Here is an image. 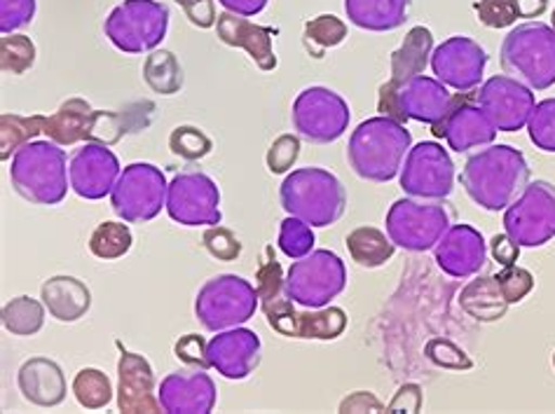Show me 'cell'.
<instances>
[{
	"instance_id": "6da1fadb",
	"label": "cell",
	"mask_w": 555,
	"mask_h": 414,
	"mask_svg": "<svg viewBox=\"0 0 555 414\" xmlns=\"http://www.w3.org/2000/svg\"><path fill=\"white\" fill-rule=\"evenodd\" d=\"M460 181L480 209L502 211L514 204L530 183L528 159L511 145H492L466 159Z\"/></svg>"
},
{
	"instance_id": "7a4b0ae2",
	"label": "cell",
	"mask_w": 555,
	"mask_h": 414,
	"mask_svg": "<svg viewBox=\"0 0 555 414\" xmlns=\"http://www.w3.org/2000/svg\"><path fill=\"white\" fill-rule=\"evenodd\" d=\"M411 143V131L391 117L379 115L357 127L349 139L347 159L361 179L385 183L399 173Z\"/></svg>"
},
{
	"instance_id": "3957f363",
	"label": "cell",
	"mask_w": 555,
	"mask_h": 414,
	"mask_svg": "<svg viewBox=\"0 0 555 414\" xmlns=\"http://www.w3.org/2000/svg\"><path fill=\"white\" fill-rule=\"evenodd\" d=\"M506 76L530 90H548L555 85V28L544 22H525L511 31L500 50Z\"/></svg>"
},
{
	"instance_id": "277c9868",
	"label": "cell",
	"mask_w": 555,
	"mask_h": 414,
	"mask_svg": "<svg viewBox=\"0 0 555 414\" xmlns=\"http://www.w3.org/2000/svg\"><path fill=\"white\" fill-rule=\"evenodd\" d=\"M282 202L291 216H300L314 228H326L343 218L347 195L333 173L310 167L288 176L282 185Z\"/></svg>"
},
{
	"instance_id": "5b68a950",
	"label": "cell",
	"mask_w": 555,
	"mask_h": 414,
	"mask_svg": "<svg viewBox=\"0 0 555 414\" xmlns=\"http://www.w3.org/2000/svg\"><path fill=\"white\" fill-rule=\"evenodd\" d=\"M452 96L448 87L427 76H415L403 82H385L377 90V111L397 122H427L436 125L450 111Z\"/></svg>"
},
{
	"instance_id": "8992f818",
	"label": "cell",
	"mask_w": 555,
	"mask_h": 414,
	"mask_svg": "<svg viewBox=\"0 0 555 414\" xmlns=\"http://www.w3.org/2000/svg\"><path fill=\"white\" fill-rule=\"evenodd\" d=\"M452 223H455V209L448 202L420 204L399 199L387 214L389 240L405 250H429L443 240Z\"/></svg>"
},
{
	"instance_id": "52a82bcc",
	"label": "cell",
	"mask_w": 555,
	"mask_h": 414,
	"mask_svg": "<svg viewBox=\"0 0 555 414\" xmlns=\"http://www.w3.org/2000/svg\"><path fill=\"white\" fill-rule=\"evenodd\" d=\"M169 10L157 0H125L104 24V31L115 48L139 54L153 50L165 38Z\"/></svg>"
},
{
	"instance_id": "ba28073f",
	"label": "cell",
	"mask_w": 555,
	"mask_h": 414,
	"mask_svg": "<svg viewBox=\"0 0 555 414\" xmlns=\"http://www.w3.org/2000/svg\"><path fill=\"white\" fill-rule=\"evenodd\" d=\"M506 234L520 248H539L555 240V185L532 181L504 216Z\"/></svg>"
},
{
	"instance_id": "9c48e42d",
	"label": "cell",
	"mask_w": 555,
	"mask_h": 414,
	"mask_svg": "<svg viewBox=\"0 0 555 414\" xmlns=\"http://www.w3.org/2000/svg\"><path fill=\"white\" fill-rule=\"evenodd\" d=\"M345 284L347 274L340 256H335L333 250H317L291 268L286 293L298 305L321 309L345 290Z\"/></svg>"
},
{
	"instance_id": "30bf717a",
	"label": "cell",
	"mask_w": 555,
	"mask_h": 414,
	"mask_svg": "<svg viewBox=\"0 0 555 414\" xmlns=\"http://www.w3.org/2000/svg\"><path fill=\"white\" fill-rule=\"evenodd\" d=\"M347 101L328 87H308L294 103V125L302 139L312 143L338 141L349 125Z\"/></svg>"
},
{
	"instance_id": "8fae6325",
	"label": "cell",
	"mask_w": 555,
	"mask_h": 414,
	"mask_svg": "<svg viewBox=\"0 0 555 414\" xmlns=\"http://www.w3.org/2000/svg\"><path fill=\"white\" fill-rule=\"evenodd\" d=\"M401 187L413 197L443 199L455 190V165L443 145L425 141L415 145L405 159V169L401 173Z\"/></svg>"
},
{
	"instance_id": "7c38bea8",
	"label": "cell",
	"mask_w": 555,
	"mask_h": 414,
	"mask_svg": "<svg viewBox=\"0 0 555 414\" xmlns=\"http://www.w3.org/2000/svg\"><path fill=\"white\" fill-rule=\"evenodd\" d=\"M476 103L494 129L514 134L528 125L534 111V94L528 85L511 76H494L476 92Z\"/></svg>"
},
{
	"instance_id": "4fadbf2b",
	"label": "cell",
	"mask_w": 555,
	"mask_h": 414,
	"mask_svg": "<svg viewBox=\"0 0 555 414\" xmlns=\"http://www.w3.org/2000/svg\"><path fill=\"white\" fill-rule=\"evenodd\" d=\"M488 66V52L469 36H452L431 54L436 80L460 94L476 92Z\"/></svg>"
},
{
	"instance_id": "5bb4252c",
	"label": "cell",
	"mask_w": 555,
	"mask_h": 414,
	"mask_svg": "<svg viewBox=\"0 0 555 414\" xmlns=\"http://www.w3.org/2000/svg\"><path fill=\"white\" fill-rule=\"evenodd\" d=\"M262 312L268 316L270 328L286 337L335 339L347 328V314L340 307L319 309V312H296L291 300H284L282 295L262 302Z\"/></svg>"
},
{
	"instance_id": "9a60e30c",
	"label": "cell",
	"mask_w": 555,
	"mask_h": 414,
	"mask_svg": "<svg viewBox=\"0 0 555 414\" xmlns=\"http://www.w3.org/2000/svg\"><path fill=\"white\" fill-rule=\"evenodd\" d=\"M474 101L476 92L455 94L450 111L434 125V137L446 139L457 153H469L478 145H488L496 137L494 125Z\"/></svg>"
},
{
	"instance_id": "2e32d148",
	"label": "cell",
	"mask_w": 555,
	"mask_h": 414,
	"mask_svg": "<svg viewBox=\"0 0 555 414\" xmlns=\"http://www.w3.org/2000/svg\"><path fill=\"white\" fill-rule=\"evenodd\" d=\"M436 262L446 274L455 279L474 276L488 264V250L483 234L472 225L450 228L436 248Z\"/></svg>"
},
{
	"instance_id": "e0dca14e",
	"label": "cell",
	"mask_w": 555,
	"mask_h": 414,
	"mask_svg": "<svg viewBox=\"0 0 555 414\" xmlns=\"http://www.w3.org/2000/svg\"><path fill=\"white\" fill-rule=\"evenodd\" d=\"M216 34L221 42L230 48H242L254 59L260 70H274L276 68V54L272 48L274 36L280 34V28L258 26L254 22L244 20L242 14L223 12L216 20Z\"/></svg>"
},
{
	"instance_id": "ac0fdd59",
	"label": "cell",
	"mask_w": 555,
	"mask_h": 414,
	"mask_svg": "<svg viewBox=\"0 0 555 414\" xmlns=\"http://www.w3.org/2000/svg\"><path fill=\"white\" fill-rule=\"evenodd\" d=\"M122 349V342H118ZM120 375V389H118V407L120 412H159L163 405L157 403L153 393L155 389V375L151 363L139 353H131L122 349V357L118 363Z\"/></svg>"
},
{
	"instance_id": "d6986e66",
	"label": "cell",
	"mask_w": 555,
	"mask_h": 414,
	"mask_svg": "<svg viewBox=\"0 0 555 414\" xmlns=\"http://www.w3.org/2000/svg\"><path fill=\"white\" fill-rule=\"evenodd\" d=\"M20 391L24 401L40 405V407H54L66 398V384L62 367L48 359H31L20 367Z\"/></svg>"
},
{
	"instance_id": "ffe728a7",
	"label": "cell",
	"mask_w": 555,
	"mask_h": 414,
	"mask_svg": "<svg viewBox=\"0 0 555 414\" xmlns=\"http://www.w3.org/2000/svg\"><path fill=\"white\" fill-rule=\"evenodd\" d=\"M96 113L85 99H68L54 115H46V134L60 145H73L85 139L94 141Z\"/></svg>"
},
{
	"instance_id": "44dd1931",
	"label": "cell",
	"mask_w": 555,
	"mask_h": 414,
	"mask_svg": "<svg viewBox=\"0 0 555 414\" xmlns=\"http://www.w3.org/2000/svg\"><path fill=\"white\" fill-rule=\"evenodd\" d=\"M413 0H345L349 22L363 31H397L411 14Z\"/></svg>"
},
{
	"instance_id": "7402d4cb",
	"label": "cell",
	"mask_w": 555,
	"mask_h": 414,
	"mask_svg": "<svg viewBox=\"0 0 555 414\" xmlns=\"http://www.w3.org/2000/svg\"><path fill=\"white\" fill-rule=\"evenodd\" d=\"M434 54V34L427 26H415L408 31L403 46L391 52V78L393 82H403L408 78L422 76L429 66V56Z\"/></svg>"
},
{
	"instance_id": "603a6c76",
	"label": "cell",
	"mask_w": 555,
	"mask_h": 414,
	"mask_svg": "<svg viewBox=\"0 0 555 414\" xmlns=\"http://www.w3.org/2000/svg\"><path fill=\"white\" fill-rule=\"evenodd\" d=\"M460 302L464 307V312L472 314L480 323L500 321L508 309L506 295L500 286V281L494 276H480L472 281V284L462 290Z\"/></svg>"
},
{
	"instance_id": "cb8c5ba5",
	"label": "cell",
	"mask_w": 555,
	"mask_h": 414,
	"mask_svg": "<svg viewBox=\"0 0 555 414\" xmlns=\"http://www.w3.org/2000/svg\"><path fill=\"white\" fill-rule=\"evenodd\" d=\"M345 244L352 260L359 264V268H366V270L383 268L387 260H391L393 250H397V244H393L383 230L371 228V225H361L349 232L345 236Z\"/></svg>"
},
{
	"instance_id": "d4e9b609",
	"label": "cell",
	"mask_w": 555,
	"mask_h": 414,
	"mask_svg": "<svg viewBox=\"0 0 555 414\" xmlns=\"http://www.w3.org/2000/svg\"><path fill=\"white\" fill-rule=\"evenodd\" d=\"M143 80L149 82L153 92L171 96L177 94L183 87V68L179 59L169 50H157L153 52L143 64Z\"/></svg>"
},
{
	"instance_id": "484cf974",
	"label": "cell",
	"mask_w": 555,
	"mask_h": 414,
	"mask_svg": "<svg viewBox=\"0 0 555 414\" xmlns=\"http://www.w3.org/2000/svg\"><path fill=\"white\" fill-rule=\"evenodd\" d=\"M347 38V26L335 14H321V17L305 22L302 46L312 59H324L328 50L343 46Z\"/></svg>"
},
{
	"instance_id": "4316f807",
	"label": "cell",
	"mask_w": 555,
	"mask_h": 414,
	"mask_svg": "<svg viewBox=\"0 0 555 414\" xmlns=\"http://www.w3.org/2000/svg\"><path fill=\"white\" fill-rule=\"evenodd\" d=\"M131 244H134V236L127 225L106 220V223L96 225L90 236V254L101 260H118L129 254Z\"/></svg>"
},
{
	"instance_id": "83f0119b",
	"label": "cell",
	"mask_w": 555,
	"mask_h": 414,
	"mask_svg": "<svg viewBox=\"0 0 555 414\" xmlns=\"http://www.w3.org/2000/svg\"><path fill=\"white\" fill-rule=\"evenodd\" d=\"M0 125H3V159H8L12 151H17L20 145H26L28 141L46 131V115L3 113Z\"/></svg>"
},
{
	"instance_id": "f1b7e54d",
	"label": "cell",
	"mask_w": 555,
	"mask_h": 414,
	"mask_svg": "<svg viewBox=\"0 0 555 414\" xmlns=\"http://www.w3.org/2000/svg\"><path fill=\"white\" fill-rule=\"evenodd\" d=\"M73 393L85 410H101L111 403L113 391L108 377L96 367H82L73 379Z\"/></svg>"
},
{
	"instance_id": "f546056e",
	"label": "cell",
	"mask_w": 555,
	"mask_h": 414,
	"mask_svg": "<svg viewBox=\"0 0 555 414\" xmlns=\"http://www.w3.org/2000/svg\"><path fill=\"white\" fill-rule=\"evenodd\" d=\"M36 64V46L26 36L3 34L0 38V66L12 76H24Z\"/></svg>"
},
{
	"instance_id": "4dcf8cb0",
	"label": "cell",
	"mask_w": 555,
	"mask_h": 414,
	"mask_svg": "<svg viewBox=\"0 0 555 414\" xmlns=\"http://www.w3.org/2000/svg\"><path fill=\"white\" fill-rule=\"evenodd\" d=\"M169 147L171 153L177 157H183L188 161H195L207 157L214 151V143L211 139L204 134L202 129L197 127H190V125H181L171 131L169 137Z\"/></svg>"
},
{
	"instance_id": "1f68e13d",
	"label": "cell",
	"mask_w": 555,
	"mask_h": 414,
	"mask_svg": "<svg viewBox=\"0 0 555 414\" xmlns=\"http://www.w3.org/2000/svg\"><path fill=\"white\" fill-rule=\"evenodd\" d=\"M530 141L542 153H555V99L539 101L528 120Z\"/></svg>"
},
{
	"instance_id": "d6a6232c",
	"label": "cell",
	"mask_w": 555,
	"mask_h": 414,
	"mask_svg": "<svg viewBox=\"0 0 555 414\" xmlns=\"http://www.w3.org/2000/svg\"><path fill=\"white\" fill-rule=\"evenodd\" d=\"M474 10L478 22L488 28H508L520 20L516 0H476Z\"/></svg>"
},
{
	"instance_id": "836d02e7",
	"label": "cell",
	"mask_w": 555,
	"mask_h": 414,
	"mask_svg": "<svg viewBox=\"0 0 555 414\" xmlns=\"http://www.w3.org/2000/svg\"><path fill=\"white\" fill-rule=\"evenodd\" d=\"M284 288V279H282V268L280 262L274 258V248L266 246V262L258 268L256 274V293L260 295L262 302L274 300L282 295Z\"/></svg>"
},
{
	"instance_id": "e575fe53",
	"label": "cell",
	"mask_w": 555,
	"mask_h": 414,
	"mask_svg": "<svg viewBox=\"0 0 555 414\" xmlns=\"http://www.w3.org/2000/svg\"><path fill=\"white\" fill-rule=\"evenodd\" d=\"M494 279L500 281V286H502V290L506 295L508 305L522 302L532 293V288H534V276L528 270L516 268V264H511V268H504L500 274H494Z\"/></svg>"
},
{
	"instance_id": "d590c367",
	"label": "cell",
	"mask_w": 555,
	"mask_h": 414,
	"mask_svg": "<svg viewBox=\"0 0 555 414\" xmlns=\"http://www.w3.org/2000/svg\"><path fill=\"white\" fill-rule=\"evenodd\" d=\"M280 246L288 258H300L314 246V234L308 230V225L300 223V220L288 218L284 220Z\"/></svg>"
},
{
	"instance_id": "8d00e7d4",
	"label": "cell",
	"mask_w": 555,
	"mask_h": 414,
	"mask_svg": "<svg viewBox=\"0 0 555 414\" xmlns=\"http://www.w3.org/2000/svg\"><path fill=\"white\" fill-rule=\"evenodd\" d=\"M204 248H207L214 258L225 262L237 260L242 254L240 240L225 228H211L204 232Z\"/></svg>"
},
{
	"instance_id": "74e56055",
	"label": "cell",
	"mask_w": 555,
	"mask_h": 414,
	"mask_svg": "<svg viewBox=\"0 0 555 414\" xmlns=\"http://www.w3.org/2000/svg\"><path fill=\"white\" fill-rule=\"evenodd\" d=\"M298 155H300V141L291 134L280 137L270 145V153H268L270 173H286L296 165Z\"/></svg>"
},
{
	"instance_id": "f35d334b",
	"label": "cell",
	"mask_w": 555,
	"mask_h": 414,
	"mask_svg": "<svg viewBox=\"0 0 555 414\" xmlns=\"http://www.w3.org/2000/svg\"><path fill=\"white\" fill-rule=\"evenodd\" d=\"M34 14L36 0H3V22H0V28H3V34L17 31V28L34 22Z\"/></svg>"
},
{
	"instance_id": "ab89813d",
	"label": "cell",
	"mask_w": 555,
	"mask_h": 414,
	"mask_svg": "<svg viewBox=\"0 0 555 414\" xmlns=\"http://www.w3.org/2000/svg\"><path fill=\"white\" fill-rule=\"evenodd\" d=\"M181 5V10L185 12L188 22L197 26V28H207L216 26V8H214V0H177Z\"/></svg>"
},
{
	"instance_id": "60d3db41",
	"label": "cell",
	"mask_w": 555,
	"mask_h": 414,
	"mask_svg": "<svg viewBox=\"0 0 555 414\" xmlns=\"http://www.w3.org/2000/svg\"><path fill=\"white\" fill-rule=\"evenodd\" d=\"M173 353H177V359L188 363V365H202V367H209L211 361L207 359V353H204V339L199 335H185L181 337L177 345H173Z\"/></svg>"
},
{
	"instance_id": "b9f144b4",
	"label": "cell",
	"mask_w": 555,
	"mask_h": 414,
	"mask_svg": "<svg viewBox=\"0 0 555 414\" xmlns=\"http://www.w3.org/2000/svg\"><path fill=\"white\" fill-rule=\"evenodd\" d=\"M490 250L492 258L502 264V268H511L516 264L520 258V246L511 240L508 234H494L490 240Z\"/></svg>"
},
{
	"instance_id": "7bdbcfd3",
	"label": "cell",
	"mask_w": 555,
	"mask_h": 414,
	"mask_svg": "<svg viewBox=\"0 0 555 414\" xmlns=\"http://www.w3.org/2000/svg\"><path fill=\"white\" fill-rule=\"evenodd\" d=\"M340 412H387V405L379 403L371 391H357L340 403Z\"/></svg>"
},
{
	"instance_id": "ee69618b",
	"label": "cell",
	"mask_w": 555,
	"mask_h": 414,
	"mask_svg": "<svg viewBox=\"0 0 555 414\" xmlns=\"http://www.w3.org/2000/svg\"><path fill=\"white\" fill-rule=\"evenodd\" d=\"M420 407H422V389L417 384H405V387L399 389L397 398L387 405V412H399V410L420 412Z\"/></svg>"
},
{
	"instance_id": "f6af8a7d",
	"label": "cell",
	"mask_w": 555,
	"mask_h": 414,
	"mask_svg": "<svg viewBox=\"0 0 555 414\" xmlns=\"http://www.w3.org/2000/svg\"><path fill=\"white\" fill-rule=\"evenodd\" d=\"M218 3L228 8V12L242 14V17H254V14L266 10L268 0H218Z\"/></svg>"
},
{
	"instance_id": "bcb514c9",
	"label": "cell",
	"mask_w": 555,
	"mask_h": 414,
	"mask_svg": "<svg viewBox=\"0 0 555 414\" xmlns=\"http://www.w3.org/2000/svg\"><path fill=\"white\" fill-rule=\"evenodd\" d=\"M520 20H539L548 8V0H516Z\"/></svg>"
},
{
	"instance_id": "7dc6e473",
	"label": "cell",
	"mask_w": 555,
	"mask_h": 414,
	"mask_svg": "<svg viewBox=\"0 0 555 414\" xmlns=\"http://www.w3.org/2000/svg\"><path fill=\"white\" fill-rule=\"evenodd\" d=\"M551 26L555 28V10H553V17H551Z\"/></svg>"
},
{
	"instance_id": "c3c4849f",
	"label": "cell",
	"mask_w": 555,
	"mask_h": 414,
	"mask_svg": "<svg viewBox=\"0 0 555 414\" xmlns=\"http://www.w3.org/2000/svg\"><path fill=\"white\" fill-rule=\"evenodd\" d=\"M553 367H555V353H553Z\"/></svg>"
}]
</instances>
